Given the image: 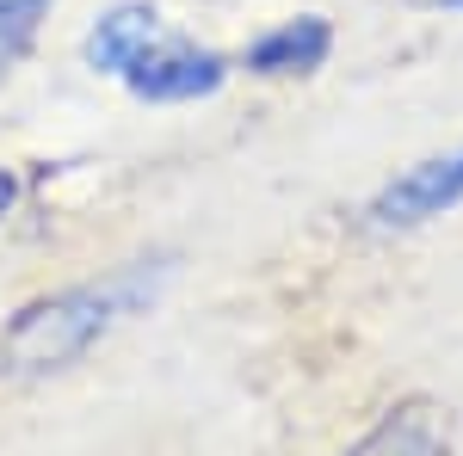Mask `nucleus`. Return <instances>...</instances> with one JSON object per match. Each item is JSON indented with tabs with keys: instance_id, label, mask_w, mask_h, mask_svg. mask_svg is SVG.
Masks as SVG:
<instances>
[{
	"instance_id": "nucleus-6",
	"label": "nucleus",
	"mask_w": 463,
	"mask_h": 456,
	"mask_svg": "<svg viewBox=\"0 0 463 456\" xmlns=\"http://www.w3.org/2000/svg\"><path fill=\"white\" fill-rule=\"evenodd\" d=\"M327 50H334V25L316 19V13H303V19H285L279 32H266L260 43H248V74H266V80H279V74H316L327 62Z\"/></svg>"
},
{
	"instance_id": "nucleus-1",
	"label": "nucleus",
	"mask_w": 463,
	"mask_h": 456,
	"mask_svg": "<svg viewBox=\"0 0 463 456\" xmlns=\"http://www.w3.org/2000/svg\"><path fill=\"white\" fill-rule=\"evenodd\" d=\"M137 296H143L137 284L118 278V284H74V290L25 302L0 327V377L6 383H32V377L69 370L74 358H87L118 321L130 315Z\"/></svg>"
},
{
	"instance_id": "nucleus-5",
	"label": "nucleus",
	"mask_w": 463,
	"mask_h": 456,
	"mask_svg": "<svg viewBox=\"0 0 463 456\" xmlns=\"http://www.w3.org/2000/svg\"><path fill=\"white\" fill-rule=\"evenodd\" d=\"M155 37H161V13H155L148 0H118V6H106V13L93 19V32H87V43H80V56H87V69H93V74L124 80Z\"/></svg>"
},
{
	"instance_id": "nucleus-7",
	"label": "nucleus",
	"mask_w": 463,
	"mask_h": 456,
	"mask_svg": "<svg viewBox=\"0 0 463 456\" xmlns=\"http://www.w3.org/2000/svg\"><path fill=\"white\" fill-rule=\"evenodd\" d=\"M43 13H50V0H0V80H6L13 62L32 50Z\"/></svg>"
},
{
	"instance_id": "nucleus-2",
	"label": "nucleus",
	"mask_w": 463,
	"mask_h": 456,
	"mask_svg": "<svg viewBox=\"0 0 463 456\" xmlns=\"http://www.w3.org/2000/svg\"><path fill=\"white\" fill-rule=\"evenodd\" d=\"M222 80H229V62H222L216 50L185 43V37H155L143 56H137V69L124 74V87H130L137 99H148V106H185V99H211Z\"/></svg>"
},
{
	"instance_id": "nucleus-4",
	"label": "nucleus",
	"mask_w": 463,
	"mask_h": 456,
	"mask_svg": "<svg viewBox=\"0 0 463 456\" xmlns=\"http://www.w3.org/2000/svg\"><path fill=\"white\" fill-rule=\"evenodd\" d=\"M346 456H451V414L432 395H408Z\"/></svg>"
},
{
	"instance_id": "nucleus-3",
	"label": "nucleus",
	"mask_w": 463,
	"mask_h": 456,
	"mask_svg": "<svg viewBox=\"0 0 463 456\" xmlns=\"http://www.w3.org/2000/svg\"><path fill=\"white\" fill-rule=\"evenodd\" d=\"M463 204V148L451 154H427L408 173H395L377 198H371V228H420L432 216L458 210Z\"/></svg>"
},
{
	"instance_id": "nucleus-9",
	"label": "nucleus",
	"mask_w": 463,
	"mask_h": 456,
	"mask_svg": "<svg viewBox=\"0 0 463 456\" xmlns=\"http://www.w3.org/2000/svg\"><path fill=\"white\" fill-rule=\"evenodd\" d=\"M414 6H439V13H463V0H414Z\"/></svg>"
},
{
	"instance_id": "nucleus-8",
	"label": "nucleus",
	"mask_w": 463,
	"mask_h": 456,
	"mask_svg": "<svg viewBox=\"0 0 463 456\" xmlns=\"http://www.w3.org/2000/svg\"><path fill=\"white\" fill-rule=\"evenodd\" d=\"M13 204H19V179H13L6 167H0V216L13 210Z\"/></svg>"
}]
</instances>
